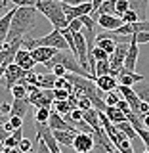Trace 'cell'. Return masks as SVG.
Returning a JSON list of instances; mask_svg holds the SVG:
<instances>
[{
    "mask_svg": "<svg viewBox=\"0 0 149 153\" xmlns=\"http://www.w3.org/2000/svg\"><path fill=\"white\" fill-rule=\"evenodd\" d=\"M38 13H40V12L36 10V6L16 8V13H13L12 27H10L6 42H13V40H21V38H25L29 35V31L35 29Z\"/></svg>",
    "mask_w": 149,
    "mask_h": 153,
    "instance_id": "obj_1",
    "label": "cell"
},
{
    "mask_svg": "<svg viewBox=\"0 0 149 153\" xmlns=\"http://www.w3.org/2000/svg\"><path fill=\"white\" fill-rule=\"evenodd\" d=\"M36 10L52 23L54 29H59L61 31V29H65L69 25V21H67V17H65V12H63V6H61V2H57V0H38Z\"/></svg>",
    "mask_w": 149,
    "mask_h": 153,
    "instance_id": "obj_2",
    "label": "cell"
},
{
    "mask_svg": "<svg viewBox=\"0 0 149 153\" xmlns=\"http://www.w3.org/2000/svg\"><path fill=\"white\" fill-rule=\"evenodd\" d=\"M38 46H52V48H57V50H69V44H67L65 36L61 35L59 29H54L46 36H38V38L25 36L23 38V48H27V50H33V48H38Z\"/></svg>",
    "mask_w": 149,
    "mask_h": 153,
    "instance_id": "obj_3",
    "label": "cell"
},
{
    "mask_svg": "<svg viewBox=\"0 0 149 153\" xmlns=\"http://www.w3.org/2000/svg\"><path fill=\"white\" fill-rule=\"evenodd\" d=\"M57 63L63 65L65 69L69 71V73H76V75H80V76H88V79H92V75H90L88 71H86L84 67L79 63V59L75 57V54H67L65 50H59V52H57V54L52 57V59L48 61L44 67H46V69H52V67L57 65Z\"/></svg>",
    "mask_w": 149,
    "mask_h": 153,
    "instance_id": "obj_4",
    "label": "cell"
},
{
    "mask_svg": "<svg viewBox=\"0 0 149 153\" xmlns=\"http://www.w3.org/2000/svg\"><path fill=\"white\" fill-rule=\"evenodd\" d=\"M27 73H29V71H25L23 67H19L16 61H13V63H10V65H8V69L4 71V86H6L8 90H12L13 86L19 82V80L25 79Z\"/></svg>",
    "mask_w": 149,
    "mask_h": 153,
    "instance_id": "obj_5",
    "label": "cell"
},
{
    "mask_svg": "<svg viewBox=\"0 0 149 153\" xmlns=\"http://www.w3.org/2000/svg\"><path fill=\"white\" fill-rule=\"evenodd\" d=\"M128 46H130V42H119L117 48H115V52L109 56V61H111L115 76H117L119 71L124 67V59H126V54H128Z\"/></svg>",
    "mask_w": 149,
    "mask_h": 153,
    "instance_id": "obj_6",
    "label": "cell"
},
{
    "mask_svg": "<svg viewBox=\"0 0 149 153\" xmlns=\"http://www.w3.org/2000/svg\"><path fill=\"white\" fill-rule=\"evenodd\" d=\"M96 146V140H94V134L90 132H79L75 136V142H73V147L76 153H90Z\"/></svg>",
    "mask_w": 149,
    "mask_h": 153,
    "instance_id": "obj_7",
    "label": "cell"
},
{
    "mask_svg": "<svg viewBox=\"0 0 149 153\" xmlns=\"http://www.w3.org/2000/svg\"><path fill=\"white\" fill-rule=\"evenodd\" d=\"M48 126H50L52 130H69V132H79V128H76L75 124H69V123L65 121L63 115L57 113V111H52L50 121H48Z\"/></svg>",
    "mask_w": 149,
    "mask_h": 153,
    "instance_id": "obj_8",
    "label": "cell"
},
{
    "mask_svg": "<svg viewBox=\"0 0 149 153\" xmlns=\"http://www.w3.org/2000/svg\"><path fill=\"white\" fill-rule=\"evenodd\" d=\"M57 48H52V46H38V48H33L31 50V54H33V57H35V61L36 63H48V61L52 59L56 54H57Z\"/></svg>",
    "mask_w": 149,
    "mask_h": 153,
    "instance_id": "obj_9",
    "label": "cell"
},
{
    "mask_svg": "<svg viewBox=\"0 0 149 153\" xmlns=\"http://www.w3.org/2000/svg\"><path fill=\"white\" fill-rule=\"evenodd\" d=\"M16 63L19 67H23L25 71H33V67L36 65L35 57H33L31 50H27V48H19L17 54H16Z\"/></svg>",
    "mask_w": 149,
    "mask_h": 153,
    "instance_id": "obj_10",
    "label": "cell"
},
{
    "mask_svg": "<svg viewBox=\"0 0 149 153\" xmlns=\"http://www.w3.org/2000/svg\"><path fill=\"white\" fill-rule=\"evenodd\" d=\"M117 79H119V84H124V86H136L140 80H145V76H143V75H136L134 71H128L126 67H122V69L119 71Z\"/></svg>",
    "mask_w": 149,
    "mask_h": 153,
    "instance_id": "obj_11",
    "label": "cell"
},
{
    "mask_svg": "<svg viewBox=\"0 0 149 153\" xmlns=\"http://www.w3.org/2000/svg\"><path fill=\"white\" fill-rule=\"evenodd\" d=\"M13 13H16V8L10 10L6 16L0 17V50L4 48V44H6V40H8V33H10V27H12Z\"/></svg>",
    "mask_w": 149,
    "mask_h": 153,
    "instance_id": "obj_12",
    "label": "cell"
},
{
    "mask_svg": "<svg viewBox=\"0 0 149 153\" xmlns=\"http://www.w3.org/2000/svg\"><path fill=\"white\" fill-rule=\"evenodd\" d=\"M98 25L103 29V31H115V29H119L122 25V17H119V16H107V13H103V16H99L98 19Z\"/></svg>",
    "mask_w": 149,
    "mask_h": 153,
    "instance_id": "obj_13",
    "label": "cell"
},
{
    "mask_svg": "<svg viewBox=\"0 0 149 153\" xmlns=\"http://www.w3.org/2000/svg\"><path fill=\"white\" fill-rule=\"evenodd\" d=\"M138 56H140V44H138L134 38H130V46H128V54H126V59H124V67L128 71H134L136 69V63H138Z\"/></svg>",
    "mask_w": 149,
    "mask_h": 153,
    "instance_id": "obj_14",
    "label": "cell"
},
{
    "mask_svg": "<svg viewBox=\"0 0 149 153\" xmlns=\"http://www.w3.org/2000/svg\"><path fill=\"white\" fill-rule=\"evenodd\" d=\"M96 84H98V88H102L103 92H113L119 86V79L115 75H99L98 79H96Z\"/></svg>",
    "mask_w": 149,
    "mask_h": 153,
    "instance_id": "obj_15",
    "label": "cell"
},
{
    "mask_svg": "<svg viewBox=\"0 0 149 153\" xmlns=\"http://www.w3.org/2000/svg\"><path fill=\"white\" fill-rule=\"evenodd\" d=\"M29 105H31V100L29 98H23V100H16L13 98V103H12V111L10 115H13V117H25L27 111H29Z\"/></svg>",
    "mask_w": 149,
    "mask_h": 153,
    "instance_id": "obj_16",
    "label": "cell"
},
{
    "mask_svg": "<svg viewBox=\"0 0 149 153\" xmlns=\"http://www.w3.org/2000/svg\"><path fill=\"white\" fill-rule=\"evenodd\" d=\"M84 121L90 124V126L94 128H102V119H99V109H96V107H92V109H86L84 111Z\"/></svg>",
    "mask_w": 149,
    "mask_h": 153,
    "instance_id": "obj_17",
    "label": "cell"
},
{
    "mask_svg": "<svg viewBox=\"0 0 149 153\" xmlns=\"http://www.w3.org/2000/svg\"><path fill=\"white\" fill-rule=\"evenodd\" d=\"M79 132H69V130H54V136L56 140L59 142V146H71L73 147V142H75V136Z\"/></svg>",
    "mask_w": 149,
    "mask_h": 153,
    "instance_id": "obj_18",
    "label": "cell"
},
{
    "mask_svg": "<svg viewBox=\"0 0 149 153\" xmlns=\"http://www.w3.org/2000/svg\"><path fill=\"white\" fill-rule=\"evenodd\" d=\"M105 113H107L109 121H111L113 124H119L122 121H126V113L121 111V109L117 107V105H107V109H105Z\"/></svg>",
    "mask_w": 149,
    "mask_h": 153,
    "instance_id": "obj_19",
    "label": "cell"
},
{
    "mask_svg": "<svg viewBox=\"0 0 149 153\" xmlns=\"http://www.w3.org/2000/svg\"><path fill=\"white\" fill-rule=\"evenodd\" d=\"M117 128L128 138V140H138V138H140V136H138V132H136V128L132 126V123L128 121V119H126V121H122V123H119Z\"/></svg>",
    "mask_w": 149,
    "mask_h": 153,
    "instance_id": "obj_20",
    "label": "cell"
},
{
    "mask_svg": "<svg viewBox=\"0 0 149 153\" xmlns=\"http://www.w3.org/2000/svg\"><path fill=\"white\" fill-rule=\"evenodd\" d=\"M10 92H12V96L16 100H23V98H29V88H27V82H25V79L23 80H19V82L13 86L12 90H10Z\"/></svg>",
    "mask_w": 149,
    "mask_h": 153,
    "instance_id": "obj_21",
    "label": "cell"
},
{
    "mask_svg": "<svg viewBox=\"0 0 149 153\" xmlns=\"http://www.w3.org/2000/svg\"><path fill=\"white\" fill-rule=\"evenodd\" d=\"M56 80H57V76L54 73H50V75H38V86L40 88H56Z\"/></svg>",
    "mask_w": 149,
    "mask_h": 153,
    "instance_id": "obj_22",
    "label": "cell"
},
{
    "mask_svg": "<svg viewBox=\"0 0 149 153\" xmlns=\"http://www.w3.org/2000/svg\"><path fill=\"white\" fill-rule=\"evenodd\" d=\"M99 75H113V67H111V61L109 59H99L98 65H96V79Z\"/></svg>",
    "mask_w": 149,
    "mask_h": 153,
    "instance_id": "obj_23",
    "label": "cell"
},
{
    "mask_svg": "<svg viewBox=\"0 0 149 153\" xmlns=\"http://www.w3.org/2000/svg\"><path fill=\"white\" fill-rule=\"evenodd\" d=\"M52 107H54L57 113H61L63 117H65V115H69L71 111H73V105L69 103V100H56Z\"/></svg>",
    "mask_w": 149,
    "mask_h": 153,
    "instance_id": "obj_24",
    "label": "cell"
},
{
    "mask_svg": "<svg viewBox=\"0 0 149 153\" xmlns=\"http://www.w3.org/2000/svg\"><path fill=\"white\" fill-rule=\"evenodd\" d=\"M21 124H23V119H21V117H13V115H10V119L4 123V128H6V130L12 134L13 130L21 128Z\"/></svg>",
    "mask_w": 149,
    "mask_h": 153,
    "instance_id": "obj_25",
    "label": "cell"
},
{
    "mask_svg": "<svg viewBox=\"0 0 149 153\" xmlns=\"http://www.w3.org/2000/svg\"><path fill=\"white\" fill-rule=\"evenodd\" d=\"M50 109L52 107H38L36 115H35V121L36 123H48V121H50V115H52Z\"/></svg>",
    "mask_w": 149,
    "mask_h": 153,
    "instance_id": "obj_26",
    "label": "cell"
},
{
    "mask_svg": "<svg viewBox=\"0 0 149 153\" xmlns=\"http://www.w3.org/2000/svg\"><path fill=\"white\" fill-rule=\"evenodd\" d=\"M119 102H121V94H119L117 90L105 94V103H107V105H117Z\"/></svg>",
    "mask_w": 149,
    "mask_h": 153,
    "instance_id": "obj_27",
    "label": "cell"
},
{
    "mask_svg": "<svg viewBox=\"0 0 149 153\" xmlns=\"http://www.w3.org/2000/svg\"><path fill=\"white\" fill-rule=\"evenodd\" d=\"M121 17H122L124 23H136V21H140V16H138L134 10H128V12H124Z\"/></svg>",
    "mask_w": 149,
    "mask_h": 153,
    "instance_id": "obj_28",
    "label": "cell"
},
{
    "mask_svg": "<svg viewBox=\"0 0 149 153\" xmlns=\"http://www.w3.org/2000/svg\"><path fill=\"white\" fill-rule=\"evenodd\" d=\"M94 107V103H92V100L88 98V96H79V109H82V111H86V109H92Z\"/></svg>",
    "mask_w": 149,
    "mask_h": 153,
    "instance_id": "obj_29",
    "label": "cell"
},
{
    "mask_svg": "<svg viewBox=\"0 0 149 153\" xmlns=\"http://www.w3.org/2000/svg\"><path fill=\"white\" fill-rule=\"evenodd\" d=\"M132 38L138 42V44H147V42H149V31L136 33V35H132Z\"/></svg>",
    "mask_w": 149,
    "mask_h": 153,
    "instance_id": "obj_30",
    "label": "cell"
},
{
    "mask_svg": "<svg viewBox=\"0 0 149 153\" xmlns=\"http://www.w3.org/2000/svg\"><path fill=\"white\" fill-rule=\"evenodd\" d=\"M71 29L73 33H80V29H84V23H82V19L80 17H76V19H73V21H69V25H67Z\"/></svg>",
    "mask_w": 149,
    "mask_h": 153,
    "instance_id": "obj_31",
    "label": "cell"
},
{
    "mask_svg": "<svg viewBox=\"0 0 149 153\" xmlns=\"http://www.w3.org/2000/svg\"><path fill=\"white\" fill-rule=\"evenodd\" d=\"M16 8H25V6H36L38 0H10Z\"/></svg>",
    "mask_w": 149,
    "mask_h": 153,
    "instance_id": "obj_32",
    "label": "cell"
},
{
    "mask_svg": "<svg viewBox=\"0 0 149 153\" xmlns=\"http://www.w3.org/2000/svg\"><path fill=\"white\" fill-rule=\"evenodd\" d=\"M19 149H21L23 153H29V151H33V142L31 140H29V138H23V140L21 142H19Z\"/></svg>",
    "mask_w": 149,
    "mask_h": 153,
    "instance_id": "obj_33",
    "label": "cell"
},
{
    "mask_svg": "<svg viewBox=\"0 0 149 153\" xmlns=\"http://www.w3.org/2000/svg\"><path fill=\"white\" fill-rule=\"evenodd\" d=\"M69 117H71V121H73V124H75V123L82 121V117H84V111H82V109H79V107H76V109H73V111L69 113Z\"/></svg>",
    "mask_w": 149,
    "mask_h": 153,
    "instance_id": "obj_34",
    "label": "cell"
},
{
    "mask_svg": "<svg viewBox=\"0 0 149 153\" xmlns=\"http://www.w3.org/2000/svg\"><path fill=\"white\" fill-rule=\"evenodd\" d=\"M54 96H56V100H69L71 92H67L63 88H54Z\"/></svg>",
    "mask_w": 149,
    "mask_h": 153,
    "instance_id": "obj_35",
    "label": "cell"
},
{
    "mask_svg": "<svg viewBox=\"0 0 149 153\" xmlns=\"http://www.w3.org/2000/svg\"><path fill=\"white\" fill-rule=\"evenodd\" d=\"M52 73H54L56 76H65L67 73H69V71H67L63 65H59V63H57V65H54V67H52Z\"/></svg>",
    "mask_w": 149,
    "mask_h": 153,
    "instance_id": "obj_36",
    "label": "cell"
},
{
    "mask_svg": "<svg viewBox=\"0 0 149 153\" xmlns=\"http://www.w3.org/2000/svg\"><path fill=\"white\" fill-rule=\"evenodd\" d=\"M10 111H12V103L4 102L2 105H0V113H2V115H10Z\"/></svg>",
    "mask_w": 149,
    "mask_h": 153,
    "instance_id": "obj_37",
    "label": "cell"
},
{
    "mask_svg": "<svg viewBox=\"0 0 149 153\" xmlns=\"http://www.w3.org/2000/svg\"><path fill=\"white\" fill-rule=\"evenodd\" d=\"M147 113H149V103L142 100V105H140V115H147Z\"/></svg>",
    "mask_w": 149,
    "mask_h": 153,
    "instance_id": "obj_38",
    "label": "cell"
},
{
    "mask_svg": "<svg viewBox=\"0 0 149 153\" xmlns=\"http://www.w3.org/2000/svg\"><path fill=\"white\" fill-rule=\"evenodd\" d=\"M8 136H10V132L6 130V128H4V124H2V126H0V140H2V142H4V140H6V138H8Z\"/></svg>",
    "mask_w": 149,
    "mask_h": 153,
    "instance_id": "obj_39",
    "label": "cell"
},
{
    "mask_svg": "<svg viewBox=\"0 0 149 153\" xmlns=\"http://www.w3.org/2000/svg\"><path fill=\"white\" fill-rule=\"evenodd\" d=\"M6 6H8V0H0V12L6 10Z\"/></svg>",
    "mask_w": 149,
    "mask_h": 153,
    "instance_id": "obj_40",
    "label": "cell"
},
{
    "mask_svg": "<svg viewBox=\"0 0 149 153\" xmlns=\"http://www.w3.org/2000/svg\"><path fill=\"white\" fill-rule=\"evenodd\" d=\"M143 124H145V128H149V113L143 115Z\"/></svg>",
    "mask_w": 149,
    "mask_h": 153,
    "instance_id": "obj_41",
    "label": "cell"
},
{
    "mask_svg": "<svg viewBox=\"0 0 149 153\" xmlns=\"http://www.w3.org/2000/svg\"><path fill=\"white\" fill-rule=\"evenodd\" d=\"M6 121H8V119H6V115H2V113H0V126H2V124L6 123Z\"/></svg>",
    "mask_w": 149,
    "mask_h": 153,
    "instance_id": "obj_42",
    "label": "cell"
},
{
    "mask_svg": "<svg viewBox=\"0 0 149 153\" xmlns=\"http://www.w3.org/2000/svg\"><path fill=\"white\" fill-rule=\"evenodd\" d=\"M2 149H4V142L0 140V151H2Z\"/></svg>",
    "mask_w": 149,
    "mask_h": 153,
    "instance_id": "obj_43",
    "label": "cell"
},
{
    "mask_svg": "<svg viewBox=\"0 0 149 153\" xmlns=\"http://www.w3.org/2000/svg\"><path fill=\"white\" fill-rule=\"evenodd\" d=\"M143 153H149V149H147V151H143Z\"/></svg>",
    "mask_w": 149,
    "mask_h": 153,
    "instance_id": "obj_44",
    "label": "cell"
}]
</instances>
